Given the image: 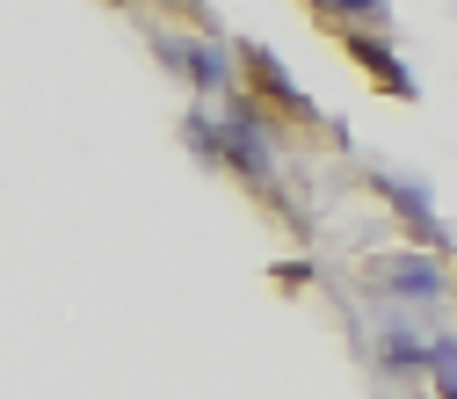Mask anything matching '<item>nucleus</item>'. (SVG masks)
<instances>
[{"mask_svg": "<svg viewBox=\"0 0 457 399\" xmlns=\"http://www.w3.org/2000/svg\"><path fill=\"white\" fill-rule=\"evenodd\" d=\"M378 283L414 291V298H436V269H428V262H378Z\"/></svg>", "mask_w": 457, "mask_h": 399, "instance_id": "1", "label": "nucleus"}, {"mask_svg": "<svg viewBox=\"0 0 457 399\" xmlns=\"http://www.w3.org/2000/svg\"><path fill=\"white\" fill-rule=\"evenodd\" d=\"M167 59H182L189 80H218V51H204V44H167Z\"/></svg>", "mask_w": 457, "mask_h": 399, "instance_id": "2", "label": "nucleus"}, {"mask_svg": "<svg viewBox=\"0 0 457 399\" xmlns=\"http://www.w3.org/2000/svg\"><path fill=\"white\" fill-rule=\"evenodd\" d=\"M428 363H436V385L457 399V341H436V356H428Z\"/></svg>", "mask_w": 457, "mask_h": 399, "instance_id": "3", "label": "nucleus"}, {"mask_svg": "<svg viewBox=\"0 0 457 399\" xmlns=\"http://www.w3.org/2000/svg\"><path fill=\"white\" fill-rule=\"evenodd\" d=\"M334 8H356V15H378L385 0H334Z\"/></svg>", "mask_w": 457, "mask_h": 399, "instance_id": "4", "label": "nucleus"}]
</instances>
